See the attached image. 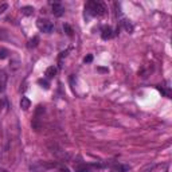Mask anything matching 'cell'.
Here are the masks:
<instances>
[{
    "instance_id": "obj_17",
    "label": "cell",
    "mask_w": 172,
    "mask_h": 172,
    "mask_svg": "<svg viewBox=\"0 0 172 172\" xmlns=\"http://www.w3.org/2000/svg\"><path fill=\"white\" fill-rule=\"evenodd\" d=\"M8 10V4L7 3H3V4H0V15L2 14H4V11Z\"/></svg>"
},
{
    "instance_id": "obj_1",
    "label": "cell",
    "mask_w": 172,
    "mask_h": 172,
    "mask_svg": "<svg viewBox=\"0 0 172 172\" xmlns=\"http://www.w3.org/2000/svg\"><path fill=\"white\" fill-rule=\"evenodd\" d=\"M86 10L93 16H104L106 14V7L101 2H89L86 5Z\"/></svg>"
},
{
    "instance_id": "obj_4",
    "label": "cell",
    "mask_w": 172,
    "mask_h": 172,
    "mask_svg": "<svg viewBox=\"0 0 172 172\" xmlns=\"http://www.w3.org/2000/svg\"><path fill=\"white\" fill-rule=\"evenodd\" d=\"M112 36H113V31H112L110 27H104V28H102L101 38L104 39V41H108V39L112 38Z\"/></svg>"
},
{
    "instance_id": "obj_8",
    "label": "cell",
    "mask_w": 172,
    "mask_h": 172,
    "mask_svg": "<svg viewBox=\"0 0 172 172\" xmlns=\"http://www.w3.org/2000/svg\"><path fill=\"white\" fill-rule=\"evenodd\" d=\"M22 14L26 16H31L34 14V7H31V5H24V7H22Z\"/></svg>"
},
{
    "instance_id": "obj_12",
    "label": "cell",
    "mask_w": 172,
    "mask_h": 172,
    "mask_svg": "<svg viewBox=\"0 0 172 172\" xmlns=\"http://www.w3.org/2000/svg\"><path fill=\"white\" fill-rule=\"evenodd\" d=\"M122 23H124V27H125V30H127V32H129V34L133 32V26H132L131 22H129V20H124Z\"/></svg>"
},
{
    "instance_id": "obj_22",
    "label": "cell",
    "mask_w": 172,
    "mask_h": 172,
    "mask_svg": "<svg viewBox=\"0 0 172 172\" xmlns=\"http://www.w3.org/2000/svg\"><path fill=\"white\" fill-rule=\"evenodd\" d=\"M0 172H7V171H3V170H2V171H0Z\"/></svg>"
},
{
    "instance_id": "obj_9",
    "label": "cell",
    "mask_w": 172,
    "mask_h": 172,
    "mask_svg": "<svg viewBox=\"0 0 172 172\" xmlns=\"http://www.w3.org/2000/svg\"><path fill=\"white\" fill-rule=\"evenodd\" d=\"M55 74H57V67L50 66V67L46 69V75H47L48 78H53V77H55Z\"/></svg>"
},
{
    "instance_id": "obj_20",
    "label": "cell",
    "mask_w": 172,
    "mask_h": 172,
    "mask_svg": "<svg viewBox=\"0 0 172 172\" xmlns=\"http://www.w3.org/2000/svg\"><path fill=\"white\" fill-rule=\"evenodd\" d=\"M97 70H98L100 73H108V71H109L106 67H97Z\"/></svg>"
},
{
    "instance_id": "obj_2",
    "label": "cell",
    "mask_w": 172,
    "mask_h": 172,
    "mask_svg": "<svg viewBox=\"0 0 172 172\" xmlns=\"http://www.w3.org/2000/svg\"><path fill=\"white\" fill-rule=\"evenodd\" d=\"M36 26H38V28L42 32H46V34H50L54 30V24L50 20H47V19H39Z\"/></svg>"
},
{
    "instance_id": "obj_6",
    "label": "cell",
    "mask_w": 172,
    "mask_h": 172,
    "mask_svg": "<svg viewBox=\"0 0 172 172\" xmlns=\"http://www.w3.org/2000/svg\"><path fill=\"white\" fill-rule=\"evenodd\" d=\"M129 165H122V164H117V165H114L113 168L110 170V172H127L129 171Z\"/></svg>"
},
{
    "instance_id": "obj_13",
    "label": "cell",
    "mask_w": 172,
    "mask_h": 172,
    "mask_svg": "<svg viewBox=\"0 0 172 172\" xmlns=\"http://www.w3.org/2000/svg\"><path fill=\"white\" fill-rule=\"evenodd\" d=\"M63 30H65V32L69 36H73V28H71L69 24H65L63 26Z\"/></svg>"
},
{
    "instance_id": "obj_3",
    "label": "cell",
    "mask_w": 172,
    "mask_h": 172,
    "mask_svg": "<svg viewBox=\"0 0 172 172\" xmlns=\"http://www.w3.org/2000/svg\"><path fill=\"white\" fill-rule=\"evenodd\" d=\"M53 14H54V16H57V18H61V16L65 14L63 5H62L61 3H54L53 4Z\"/></svg>"
},
{
    "instance_id": "obj_15",
    "label": "cell",
    "mask_w": 172,
    "mask_h": 172,
    "mask_svg": "<svg viewBox=\"0 0 172 172\" xmlns=\"http://www.w3.org/2000/svg\"><path fill=\"white\" fill-rule=\"evenodd\" d=\"M7 57H8V50L2 48V50H0V59H5Z\"/></svg>"
},
{
    "instance_id": "obj_10",
    "label": "cell",
    "mask_w": 172,
    "mask_h": 172,
    "mask_svg": "<svg viewBox=\"0 0 172 172\" xmlns=\"http://www.w3.org/2000/svg\"><path fill=\"white\" fill-rule=\"evenodd\" d=\"M155 168H156V164H155V163H149V164L144 165V167L140 170V172H152Z\"/></svg>"
},
{
    "instance_id": "obj_7",
    "label": "cell",
    "mask_w": 172,
    "mask_h": 172,
    "mask_svg": "<svg viewBox=\"0 0 172 172\" xmlns=\"http://www.w3.org/2000/svg\"><path fill=\"white\" fill-rule=\"evenodd\" d=\"M31 106V101L27 98V97H22L20 100V108L23 109V110H27L28 108Z\"/></svg>"
},
{
    "instance_id": "obj_18",
    "label": "cell",
    "mask_w": 172,
    "mask_h": 172,
    "mask_svg": "<svg viewBox=\"0 0 172 172\" xmlns=\"http://www.w3.org/2000/svg\"><path fill=\"white\" fill-rule=\"evenodd\" d=\"M157 172H168V164H161Z\"/></svg>"
},
{
    "instance_id": "obj_5",
    "label": "cell",
    "mask_w": 172,
    "mask_h": 172,
    "mask_svg": "<svg viewBox=\"0 0 172 172\" xmlns=\"http://www.w3.org/2000/svg\"><path fill=\"white\" fill-rule=\"evenodd\" d=\"M5 82H7V75L4 71H0V93H3L5 89Z\"/></svg>"
},
{
    "instance_id": "obj_19",
    "label": "cell",
    "mask_w": 172,
    "mask_h": 172,
    "mask_svg": "<svg viewBox=\"0 0 172 172\" xmlns=\"http://www.w3.org/2000/svg\"><path fill=\"white\" fill-rule=\"evenodd\" d=\"M85 63H90L91 61H93V55H88V57H85Z\"/></svg>"
},
{
    "instance_id": "obj_16",
    "label": "cell",
    "mask_w": 172,
    "mask_h": 172,
    "mask_svg": "<svg viewBox=\"0 0 172 172\" xmlns=\"http://www.w3.org/2000/svg\"><path fill=\"white\" fill-rule=\"evenodd\" d=\"M38 84L41 85L42 88H45V89H48V86H50V85H48V82L46 81V79H39V81H38Z\"/></svg>"
},
{
    "instance_id": "obj_14",
    "label": "cell",
    "mask_w": 172,
    "mask_h": 172,
    "mask_svg": "<svg viewBox=\"0 0 172 172\" xmlns=\"http://www.w3.org/2000/svg\"><path fill=\"white\" fill-rule=\"evenodd\" d=\"M75 172H90V170H89V167H86V165H79V167H77Z\"/></svg>"
},
{
    "instance_id": "obj_21",
    "label": "cell",
    "mask_w": 172,
    "mask_h": 172,
    "mask_svg": "<svg viewBox=\"0 0 172 172\" xmlns=\"http://www.w3.org/2000/svg\"><path fill=\"white\" fill-rule=\"evenodd\" d=\"M59 172H70V170L67 167H61L59 168Z\"/></svg>"
},
{
    "instance_id": "obj_11",
    "label": "cell",
    "mask_w": 172,
    "mask_h": 172,
    "mask_svg": "<svg viewBox=\"0 0 172 172\" xmlns=\"http://www.w3.org/2000/svg\"><path fill=\"white\" fill-rule=\"evenodd\" d=\"M38 42H39V38H38V36H34V38L31 39L30 42H28L27 47H28V48H34V47H36V46H38Z\"/></svg>"
}]
</instances>
